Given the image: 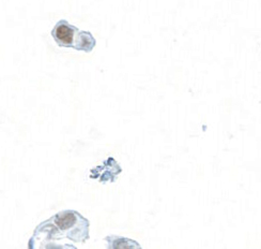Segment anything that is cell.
Wrapping results in <instances>:
<instances>
[{
  "label": "cell",
  "instance_id": "7a4b0ae2",
  "mask_svg": "<svg viewBox=\"0 0 261 249\" xmlns=\"http://www.w3.org/2000/svg\"><path fill=\"white\" fill-rule=\"evenodd\" d=\"M80 29L67 19H60L51 30V37L60 48L74 49Z\"/></svg>",
  "mask_w": 261,
  "mask_h": 249
},
{
  "label": "cell",
  "instance_id": "3957f363",
  "mask_svg": "<svg viewBox=\"0 0 261 249\" xmlns=\"http://www.w3.org/2000/svg\"><path fill=\"white\" fill-rule=\"evenodd\" d=\"M104 241L107 243V249H143L139 243L128 237L110 235L104 237Z\"/></svg>",
  "mask_w": 261,
  "mask_h": 249
},
{
  "label": "cell",
  "instance_id": "277c9868",
  "mask_svg": "<svg viewBox=\"0 0 261 249\" xmlns=\"http://www.w3.org/2000/svg\"><path fill=\"white\" fill-rule=\"evenodd\" d=\"M95 46H96V40L90 31L80 30L77 39H76L74 50L85 52V53H91L94 50Z\"/></svg>",
  "mask_w": 261,
  "mask_h": 249
},
{
  "label": "cell",
  "instance_id": "6da1fadb",
  "mask_svg": "<svg viewBox=\"0 0 261 249\" xmlns=\"http://www.w3.org/2000/svg\"><path fill=\"white\" fill-rule=\"evenodd\" d=\"M49 220L55 225L51 239L67 237L75 243H86L90 239V222L77 211H61Z\"/></svg>",
  "mask_w": 261,
  "mask_h": 249
}]
</instances>
